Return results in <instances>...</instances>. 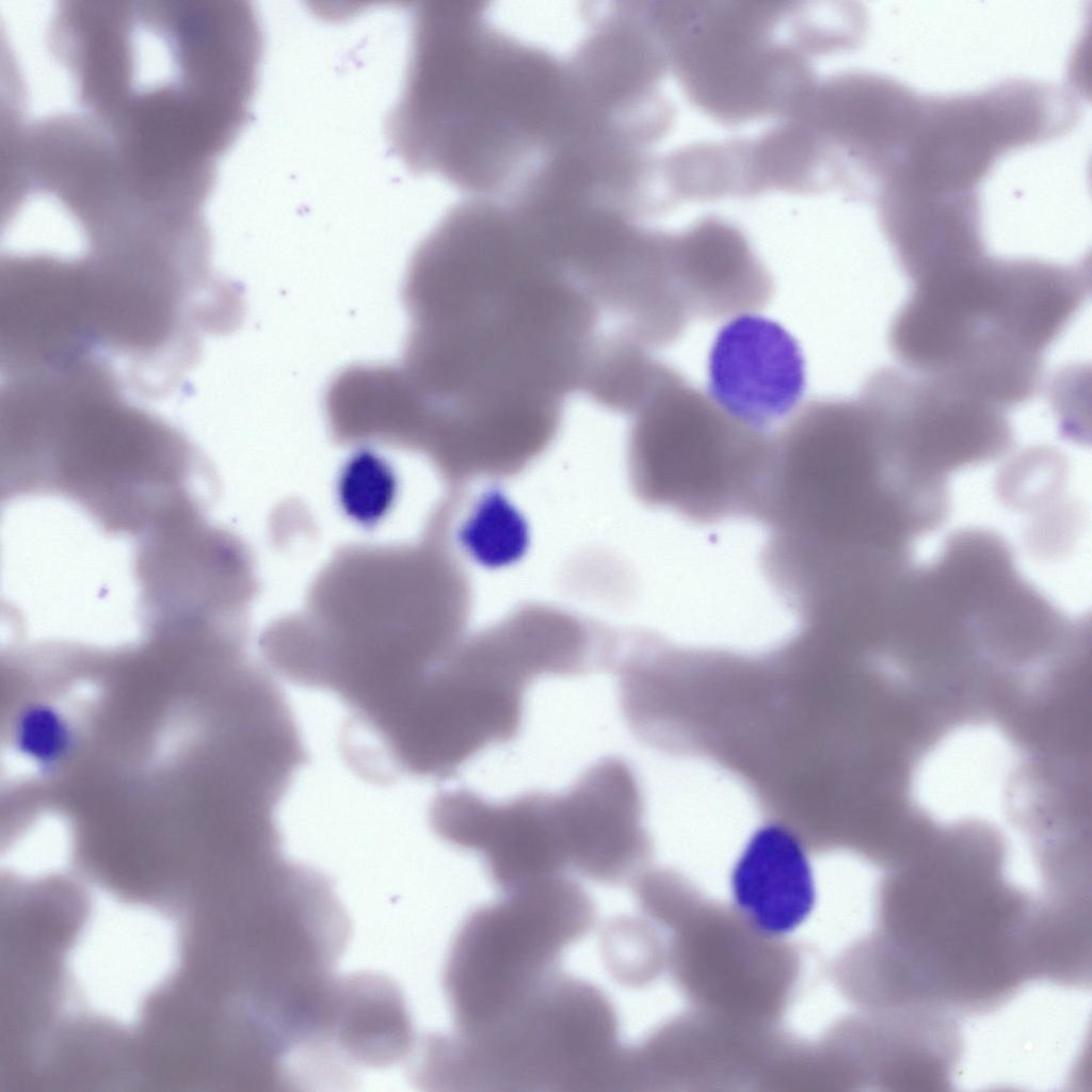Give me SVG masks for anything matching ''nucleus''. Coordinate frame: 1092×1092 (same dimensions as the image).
<instances>
[{"instance_id":"1","label":"nucleus","mask_w":1092,"mask_h":1092,"mask_svg":"<svg viewBox=\"0 0 1092 1092\" xmlns=\"http://www.w3.org/2000/svg\"><path fill=\"white\" fill-rule=\"evenodd\" d=\"M406 294L435 371L459 395L563 408L579 392L577 325L537 254L493 239L441 240L413 260Z\"/></svg>"},{"instance_id":"2","label":"nucleus","mask_w":1092,"mask_h":1092,"mask_svg":"<svg viewBox=\"0 0 1092 1092\" xmlns=\"http://www.w3.org/2000/svg\"><path fill=\"white\" fill-rule=\"evenodd\" d=\"M1090 269L980 256L913 284L889 343L913 372L1001 408L1037 394L1042 355L1090 293Z\"/></svg>"},{"instance_id":"3","label":"nucleus","mask_w":1092,"mask_h":1092,"mask_svg":"<svg viewBox=\"0 0 1092 1092\" xmlns=\"http://www.w3.org/2000/svg\"><path fill=\"white\" fill-rule=\"evenodd\" d=\"M886 890L885 968L902 998L936 1010L980 1012L1013 995L1030 975L1028 898L1000 879L989 884Z\"/></svg>"},{"instance_id":"4","label":"nucleus","mask_w":1092,"mask_h":1092,"mask_svg":"<svg viewBox=\"0 0 1092 1092\" xmlns=\"http://www.w3.org/2000/svg\"><path fill=\"white\" fill-rule=\"evenodd\" d=\"M624 1050L607 995L559 970L497 1019L438 1037L432 1067L444 1090L614 1092Z\"/></svg>"},{"instance_id":"5","label":"nucleus","mask_w":1092,"mask_h":1092,"mask_svg":"<svg viewBox=\"0 0 1092 1092\" xmlns=\"http://www.w3.org/2000/svg\"><path fill=\"white\" fill-rule=\"evenodd\" d=\"M627 465L645 503L710 520L758 511L772 437L670 367L628 417Z\"/></svg>"},{"instance_id":"6","label":"nucleus","mask_w":1092,"mask_h":1092,"mask_svg":"<svg viewBox=\"0 0 1092 1092\" xmlns=\"http://www.w3.org/2000/svg\"><path fill=\"white\" fill-rule=\"evenodd\" d=\"M596 918L589 894L565 874L505 892L471 912L445 967L457 1030L486 1025L515 1008L557 973L563 951Z\"/></svg>"},{"instance_id":"7","label":"nucleus","mask_w":1092,"mask_h":1092,"mask_svg":"<svg viewBox=\"0 0 1092 1092\" xmlns=\"http://www.w3.org/2000/svg\"><path fill=\"white\" fill-rule=\"evenodd\" d=\"M1023 758L998 725L977 720L940 735L913 767L915 807L943 828H1005L1018 800Z\"/></svg>"},{"instance_id":"8","label":"nucleus","mask_w":1092,"mask_h":1092,"mask_svg":"<svg viewBox=\"0 0 1092 1092\" xmlns=\"http://www.w3.org/2000/svg\"><path fill=\"white\" fill-rule=\"evenodd\" d=\"M552 792L531 790L491 802L465 787L439 791L429 807V824L445 842L481 855L502 892L563 876Z\"/></svg>"},{"instance_id":"9","label":"nucleus","mask_w":1092,"mask_h":1092,"mask_svg":"<svg viewBox=\"0 0 1092 1092\" xmlns=\"http://www.w3.org/2000/svg\"><path fill=\"white\" fill-rule=\"evenodd\" d=\"M555 807L568 870L607 885L630 879L648 842L639 785L628 762L617 756L598 759L568 789L555 793Z\"/></svg>"},{"instance_id":"10","label":"nucleus","mask_w":1092,"mask_h":1092,"mask_svg":"<svg viewBox=\"0 0 1092 1092\" xmlns=\"http://www.w3.org/2000/svg\"><path fill=\"white\" fill-rule=\"evenodd\" d=\"M708 395L729 415L766 431L800 405L806 366L797 339L758 312L737 316L716 335L707 363Z\"/></svg>"},{"instance_id":"11","label":"nucleus","mask_w":1092,"mask_h":1092,"mask_svg":"<svg viewBox=\"0 0 1092 1092\" xmlns=\"http://www.w3.org/2000/svg\"><path fill=\"white\" fill-rule=\"evenodd\" d=\"M676 287L691 318L729 320L771 300L772 276L746 238L717 220L671 235Z\"/></svg>"},{"instance_id":"12","label":"nucleus","mask_w":1092,"mask_h":1092,"mask_svg":"<svg viewBox=\"0 0 1092 1092\" xmlns=\"http://www.w3.org/2000/svg\"><path fill=\"white\" fill-rule=\"evenodd\" d=\"M739 912L757 931L782 936L812 913L816 887L807 851L785 824L759 825L743 845L730 873Z\"/></svg>"},{"instance_id":"13","label":"nucleus","mask_w":1092,"mask_h":1092,"mask_svg":"<svg viewBox=\"0 0 1092 1092\" xmlns=\"http://www.w3.org/2000/svg\"><path fill=\"white\" fill-rule=\"evenodd\" d=\"M617 17L605 1L498 0L478 9V23L494 42L563 66L591 51Z\"/></svg>"},{"instance_id":"14","label":"nucleus","mask_w":1092,"mask_h":1092,"mask_svg":"<svg viewBox=\"0 0 1092 1092\" xmlns=\"http://www.w3.org/2000/svg\"><path fill=\"white\" fill-rule=\"evenodd\" d=\"M460 547L476 563L489 568L518 561L529 545V526L520 511L496 489L489 488L463 504L456 528Z\"/></svg>"},{"instance_id":"15","label":"nucleus","mask_w":1092,"mask_h":1092,"mask_svg":"<svg viewBox=\"0 0 1092 1092\" xmlns=\"http://www.w3.org/2000/svg\"><path fill=\"white\" fill-rule=\"evenodd\" d=\"M74 740L69 720L49 703L27 705L16 714L11 727L15 752L39 770H50L64 762Z\"/></svg>"},{"instance_id":"16","label":"nucleus","mask_w":1092,"mask_h":1092,"mask_svg":"<svg viewBox=\"0 0 1092 1092\" xmlns=\"http://www.w3.org/2000/svg\"><path fill=\"white\" fill-rule=\"evenodd\" d=\"M396 479L389 465L371 451H359L346 464L339 483L344 511L356 521L373 524L389 510Z\"/></svg>"}]
</instances>
